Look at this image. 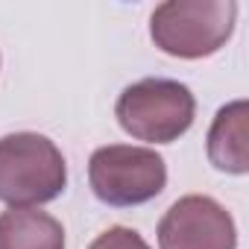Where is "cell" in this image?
I'll use <instances>...</instances> for the list:
<instances>
[{
  "mask_svg": "<svg viewBox=\"0 0 249 249\" xmlns=\"http://www.w3.org/2000/svg\"><path fill=\"white\" fill-rule=\"evenodd\" d=\"M68 167L62 150L36 132L0 138V199L12 208L41 205L65 191Z\"/></svg>",
  "mask_w": 249,
  "mask_h": 249,
  "instance_id": "obj_1",
  "label": "cell"
},
{
  "mask_svg": "<svg viewBox=\"0 0 249 249\" xmlns=\"http://www.w3.org/2000/svg\"><path fill=\"white\" fill-rule=\"evenodd\" d=\"M234 18L231 0H167L150 18V36L170 56L202 59L229 41Z\"/></svg>",
  "mask_w": 249,
  "mask_h": 249,
  "instance_id": "obj_2",
  "label": "cell"
},
{
  "mask_svg": "<svg viewBox=\"0 0 249 249\" xmlns=\"http://www.w3.org/2000/svg\"><path fill=\"white\" fill-rule=\"evenodd\" d=\"M196 100L188 85L176 79H141L123 88L114 114L117 123L138 141L170 144L185 135L194 123Z\"/></svg>",
  "mask_w": 249,
  "mask_h": 249,
  "instance_id": "obj_3",
  "label": "cell"
},
{
  "mask_svg": "<svg viewBox=\"0 0 249 249\" xmlns=\"http://www.w3.org/2000/svg\"><path fill=\"white\" fill-rule=\"evenodd\" d=\"M88 179L97 199H103L106 205L132 208L156 199L164 191L167 167L156 150L108 144L94 150L88 161Z\"/></svg>",
  "mask_w": 249,
  "mask_h": 249,
  "instance_id": "obj_4",
  "label": "cell"
},
{
  "mask_svg": "<svg viewBox=\"0 0 249 249\" xmlns=\"http://www.w3.org/2000/svg\"><path fill=\"white\" fill-rule=\"evenodd\" d=\"M161 249H237L231 214L211 196H182L159 223Z\"/></svg>",
  "mask_w": 249,
  "mask_h": 249,
  "instance_id": "obj_5",
  "label": "cell"
},
{
  "mask_svg": "<svg viewBox=\"0 0 249 249\" xmlns=\"http://www.w3.org/2000/svg\"><path fill=\"white\" fill-rule=\"evenodd\" d=\"M208 159L217 170L246 173L249 150H246V103L234 100L223 106L208 129Z\"/></svg>",
  "mask_w": 249,
  "mask_h": 249,
  "instance_id": "obj_6",
  "label": "cell"
},
{
  "mask_svg": "<svg viewBox=\"0 0 249 249\" xmlns=\"http://www.w3.org/2000/svg\"><path fill=\"white\" fill-rule=\"evenodd\" d=\"M0 249H65V229L47 211L9 208L0 214Z\"/></svg>",
  "mask_w": 249,
  "mask_h": 249,
  "instance_id": "obj_7",
  "label": "cell"
},
{
  "mask_svg": "<svg viewBox=\"0 0 249 249\" xmlns=\"http://www.w3.org/2000/svg\"><path fill=\"white\" fill-rule=\"evenodd\" d=\"M88 249H150V246H147V240H144L135 229L111 226V229H106Z\"/></svg>",
  "mask_w": 249,
  "mask_h": 249,
  "instance_id": "obj_8",
  "label": "cell"
}]
</instances>
